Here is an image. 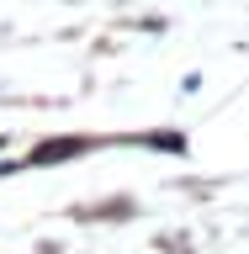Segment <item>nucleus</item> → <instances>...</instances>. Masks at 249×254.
Instances as JSON below:
<instances>
[{
	"instance_id": "obj_1",
	"label": "nucleus",
	"mask_w": 249,
	"mask_h": 254,
	"mask_svg": "<svg viewBox=\"0 0 249 254\" xmlns=\"http://www.w3.org/2000/svg\"><path fill=\"white\" fill-rule=\"evenodd\" d=\"M85 143H43L37 154H32V164H48V159H69V154H80Z\"/></svg>"
}]
</instances>
